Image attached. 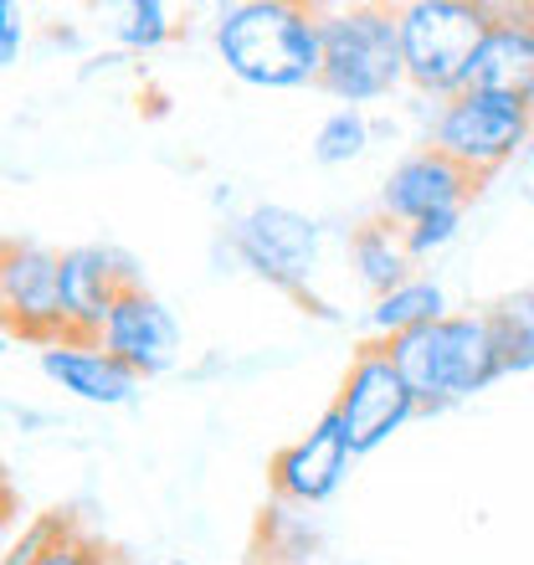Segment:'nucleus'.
<instances>
[{"mask_svg": "<svg viewBox=\"0 0 534 565\" xmlns=\"http://www.w3.org/2000/svg\"><path fill=\"white\" fill-rule=\"evenodd\" d=\"M211 46L247 88H319L324 73V6L303 0H232L211 15Z\"/></svg>", "mask_w": 534, "mask_h": 565, "instance_id": "obj_1", "label": "nucleus"}, {"mask_svg": "<svg viewBox=\"0 0 534 565\" xmlns=\"http://www.w3.org/2000/svg\"><path fill=\"white\" fill-rule=\"evenodd\" d=\"M391 360H396L400 381L412 386L421 417L452 412V406L473 402L493 381H504V360H499V340H493V313H442L431 324L386 340Z\"/></svg>", "mask_w": 534, "mask_h": 565, "instance_id": "obj_2", "label": "nucleus"}, {"mask_svg": "<svg viewBox=\"0 0 534 565\" xmlns=\"http://www.w3.org/2000/svg\"><path fill=\"white\" fill-rule=\"evenodd\" d=\"M406 83L400 62V6L355 0L324 6V73L319 88L340 98V108L381 104Z\"/></svg>", "mask_w": 534, "mask_h": 565, "instance_id": "obj_3", "label": "nucleus"}, {"mask_svg": "<svg viewBox=\"0 0 534 565\" xmlns=\"http://www.w3.org/2000/svg\"><path fill=\"white\" fill-rule=\"evenodd\" d=\"M489 0H406L400 6V62L406 83L431 104L468 88L478 42L489 36Z\"/></svg>", "mask_w": 534, "mask_h": 565, "instance_id": "obj_4", "label": "nucleus"}, {"mask_svg": "<svg viewBox=\"0 0 534 565\" xmlns=\"http://www.w3.org/2000/svg\"><path fill=\"white\" fill-rule=\"evenodd\" d=\"M226 247L267 288L288 294L309 313L334 319L324 298H313L309 288L313 263H319V222L313 216H303L293 206H278V201H257V206H247L237 222L226 226Z\"/></svg>", "mask_w": 534, "mask_h": 565, "instance_id": "obj_5", "label": "nucleus"}, {"mask_svg": "<svg viewBox=\"0 0 534 565\" xmlns=\"http://www.w3.org/2000/svg\"><path fill=\"white\" fill-rule=\"evenodd\" d=\"M534 139V108L499 98V93L462 88L458 98L431 108L427 145L442 149L452 164H462L468 175L489 180L499 175L514 154H524V145Z\"/></svg>", "mask_w": 534, "mask_h": 565, "instance_id": "obj_6", "label": "nucleus"}, {"mask_svg": "<svg viewBox=\"0 0 534 565\" xmlns=\"http://www.w3.org/2000/svg\"><path fill=\"white\" fill-rule=\"evenodd\" d=\"M334 417H340L344 437L355 447V458L375 452L412 417H421V406H416L412 386L400 381L386 340H360L350 350V365L340 375V396H334Z\"/></svg>", "mask_w": 534, "mask_h": 565, "instance_id": "obj_7", "label": "nucleus"}, {"mask_svg": "<svg viewBox=\"0 0 534 565\" xmlns=\"http://www.w3.org/2000/svg\"><path fill=\"white\" fill-rule=\"evenodd\" d=\"M0 309H6V329L15 340L36 344H62L67 340V309H62V253L42 247V242H6L0 257Z\"/></svg>", "mask_w": 534, "mask_h": 565, "instance_id": "obj_8", "label": "nucleus"}, {"mask_svg": "<svg viewBox=\"0 0 534 565\" xmlns=\"http://www.w3.org/2000/svg\"><path fill=\"white\" fill-rule=\"evenodd\" d=\"M350 462H355V447H350L334 406H329L303 437H293L288 447H278L267 458V493L278 504L319 509L340 493V483L350 478Z\"/></svg>", "mask_w": 534, "mask_h": 565, "instance_id": "obj_9", "label": "nucleus"}, {"mask_svg": "<svg viewBox=\"0 0 534 565\" xmlns=\"http://www.w3.org/2000/svg\"><path fill=\"white\" fill-rule=\"evenodd\" d=\"M483 191V180L468 175L462 164H452L442 154V149H412L406 160L391 164V175L381 180V216H391V222L406 232V226L427 222V216H437V211H468V201Z\"/></svg>", "mask_w": 534, "mask_h": 565, "instance_id": "obj_10", "label": "nucleus"}, {"mask_svg": "<svg viewBox=\"0 0 534 565\" xmlns=\"http://www.w3.org/2000/svg\"><path fill=\"white\" fill-rule=\"evenodd\" d=\"M98 344L108 355H119L139 381H154V375L175 371L185 334H180V319L170 313V303L160 294H149L145 282H129L119 303H114V313H108Z\"/></svg>", "mask_w": 534, "mask_h": 565, "instance_id": "obj_11", "label": "nucleus"}, {"mask_svg": "<svg viewBox=\"0 0 534 565\" xmlns=\"http://www.w3.org/2000/svg\"><path fill=\"white\" fill-rule=\"evenodd\" d=\"M468 88L534 108V0L493 6L489 36L478 42L468 67Z\"/></svg>", "mask_w": 534, "mask_h": 565, "instance_id": "obj_12", "label": "nucleus"}, {"mask_svg": "<svg viewBox=\"0 0 534 565\" xmlns=\"http://www.w3.org/2000/svg\"><path fill=\"white\" fill-rule=\"evenodd\" d=\"M134 263L114 247H67L62 253V309H67V340H98L108 313L129 288Z\"/></svg>", "mask_w": 534, "mask_h": 565, "instance_id": "obj_13", "label": "nucleus"}, {"mask_svg": "<svg viewBox=\"0 0 534 565\" xmlns=\"http://www.w3.org/2000/svg\"><path fill=\"white\" fill-rule=\"evenodd\" d=\"M42 375L62 396L73 402H88V406H129L139 396V375L124 365L119 355H108L98 340H62V344H46L36 355Z\"/></svg>", "mask_w": 534, "mask_h": 565, "instance_id": "obj_14", "label": "nucleus"}, {"mask_svg": "<svg viewBox=\"0 0 534 565\" xmlns=\"http://www.w3.org/2000/svg\"><path fill=\"white\" fill-rule=\"evenodd\" d=\"M344 257H350V268H355L360 288L371 298H386L391 288H400L406 278H416L412 273V247H406V232H400L391 216H360L355 226H350V237H344Z\"/></svg>", "mask_w": 534, "mask_h": 565, "instance_id": "obj_15", "label": "nucleus"}, {"mask_svg": "<svg viewBox=\"0 0 534 565\" xmlns=\"http://www.w3.org/2000/svg\"><path fill=\"white\" fill-rule=\"evenodd\" d=\"M447 309V294L437 278H406L400 288H391L386 298H371V309H365V329H371V340H396V334H412V329L431 324V319H442Z\"/></svg>", "mask_w": 534, "mask_h": 565, "instance_id": "obj_16", "label": "nucleus"}, {"mask_svg": "<svg viewBox=\"0 0 534 565\" xmlns=\"http://www.w3.org/2000/svg\"><path fill=\"white\" fill-rule=\"evenodd\" d=\"M175 31H180L175 6H164V0H129V6L114 11V42L129 46V52H154Z\"/></svg>", "mask_w": 534, "mask_h": 565, "instance_id": "obj_17", "label": "nucleus"}, {"mask_svg": "<svg viewBox=\"0 0 534 565\" xmlns=\"http://www.w3.org/2000/svg\"><path fill=\"white\" fill-rule=\"evenodd\" d=\"M365 149H371V119H365V108H334V114H324V124L313 129L309 154L319 164H350V160H360Z\"/></svg>", "mask_w": 534, "mask_h": 565, "instance_id": "obj_18", "label": "nucleus"}, {"mask_svg": "<svg viewBox=\"0 0 534 565\" xmlns=\"http://www.w3.org/2000/svg\"><path fill=\"white\" fill-rule=\"evenodd\" d=\"M31 565H119V551H108L77 514H62L57 535L46 540V551Z\"/></svg>", "mask_w": 534, "mask_h": 565, "instance_id": "obj_19", "label": "nucleus"}, {"mask_svg": "<svg viewBox=\"0 0 534 565\" xmlns=\"http://www.w3.org/2000/svg\"><path fill=\"white\" fill-rule=\"evenodd\" d=\"M493 340H499V360L504 375H530L534 371V329L524 324V313L514 303H493Z\"/></svg>", "mask_w": 534, "mask_h": 565, "instance_id": "obj_20", "label": "nucleus"}, {"mask_svg": "<svg viewBox=\"0 0 534 565\" xmlns=\"http://www.w3.org/2000/svg\"><path fill=\"white\" fill-rule=\"evenodd\" d=\"M462 216L468 211H437V216H427V222H416L406 226V247H412V257H431V253H442L447 242L462 232Z\"/></svg>", "mask_w": 534, "mask_h": 565, "instance_id": "obj_21", "label": "nucleus"}, {"mask_svg": "<svg viewBox=\"0 0 534 565\" xmlns=\"http://www.w3.org/2000/svg\"><path fill=\"white\" fill-rule=\"evenodd\" d=\"M21 42H26L21 6H15V0H6V6H0V62H6V67H15V62H21Z\"/></svg>", "mask_w": 534, "mask_h": 565, "instance_id": "obj_22", "label": "nucleus"}, {"mask_svg": "<svg viewBox=\"0 0 534 565\" xmlns=\"http://www.w3.org/2000/svg\"><path fill=\"white\" fill-rule=\"evenodd\" d=\"M509 303H514V309L524 313V324L534 329V282H530V288H524V294H514V298H509Z\"/></svg>", "mask_w": 534, "mask_h": 565, "instance_id": "obj_23", "label": "nucleus"}, {"mask_svg": "<svg viewBox=\"0 0 534 565\" xmlns=\"http://www.w3.org/2000/svg\"><path fill=\"white\" fill-rule=\"evenodd\" d=\"M119 565H160V561H129V555H119ZM175 565H185V561H175Z\"/></svg>", "mask_w": 534, "mask_h": 565, "instance_id": "obj_24", "label": "nucleus"}, {"mask_svg": "<svg viewBox=\"0 0 534 565\" xmlns=\"http://www.w3.org/2000/svg\"><path fill=\"white\" fill-rule=\"evenodd\" d=\"M530 149H534V139H530Z\"/></svg>", "mask_w": 534, "mask_h": 565, "instance_id": "obj_25", "label": "nucleus"}]
</instances>
